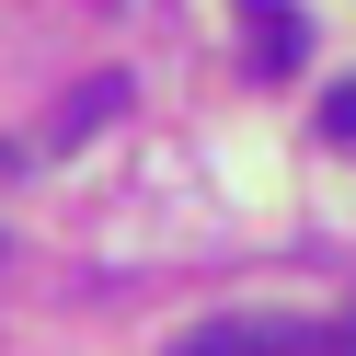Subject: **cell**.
<instances>
[{"label": "cell", "mask_w": 356, "mask_h": 356, "mask_svg": "<svg viewBox=\"0 0 356 356\" xmlns=\"http://www.w3.org/2000/svg\"><path fill=\"white\" fill-rule=\"evenodd\" d=\"M161 356H333V322H276V310H230V322L172 333Z\"/></svg>", "instance_id": "6da1fadb"}, {"label": "cell", "mask_w": 356, "mask_h": 356, "mask_svg": "<svg viewBox=\"0 0 356 356\" xmlns=\"http://www.w3.org/2000/svg\"><path fill=\"white\" fill-rule=\"evenodd\" d=\"M115 104H127V81H92V92H81V104H70V127H58V149H70V138H92V127H104V115H115Z\"/></svg>", "instance_id": "7a4b0ae2"}, {"label": "cell", "mask_w": 356, "mask_h": 356, "mask_svg": "<svg viewBox=\"0 0 356 356\" xmlns=\"http://www.w3.org/2000/svg\"><path fill=\"white\" fill-rule=\"evenodd\" d=\"M253 58H264V70H287V58H299V24H287V12H264V35H253Z\"/></svg>", "instance_id": "3957f363"}, {"label": "cell", "mask_w": 356, "mask_h": 356, "mask_svg": "<svg viewBox=\"0 0 356 356\" xmlns=\"http://www.w3.org/2000/svg\"><path fill=\"white\" fill-rule=\"evenodd\" d=\"M322 127H333V138H356V81H333V92H322Z\"/></svg>", "instance_id": "277c9868"}]
</instances>
